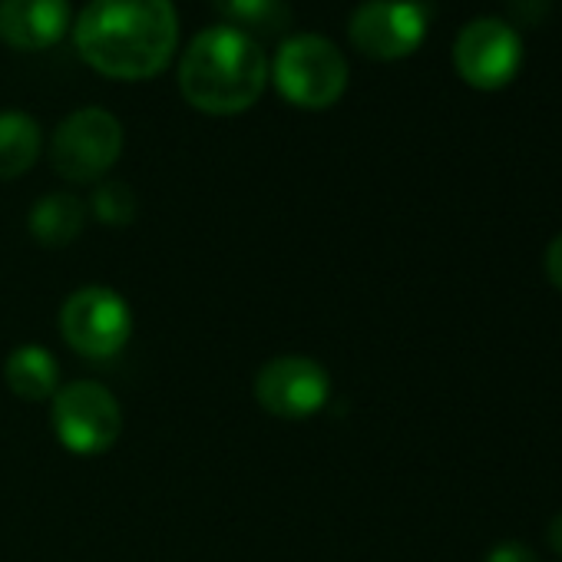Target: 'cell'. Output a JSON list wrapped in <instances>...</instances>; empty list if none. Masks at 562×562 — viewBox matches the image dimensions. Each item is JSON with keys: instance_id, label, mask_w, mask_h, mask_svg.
<instances>
[{"instance_id": "obj_1", "label": "cell", "mask_w": 562, "mask_h": 562, "mask_svg": "<svg viewBox=\"0 0 562 562\" xmlns=\"http://www.w3.org/2000/svg\"><path fill=\"white\" fill-rule=\"evenodd\" d=\"M74 44L110 80H153L176 54L179 18L172 0H90Z\"/></svg>"}, {"instance_id": "obj_2", "label": "cell", "mask_w": 562, "mask_h": 562, "mask_svg": "<svg viewBox=\"0 0 562 562\" xmlns=\"http://www.w3.org/2000/svg\"><path fill=\"white\" fill-rule=\"evenodd\" d=\"M268 83V60L255 37L222 24L202 31L179 60V90L189 106L209 116H235L258 103Z\"/></svg>"}, {"instance_id": "obj_3", "label": "cell", "mask_w": 562, "mask_h": 562, "mask_svg": "<svg viewBox=\"0 0 562 562\" xmlns=\"http://www.w3.org/2000/svg\"><path fill=\"white\" fill-rule=\"evenodd\" d=\"M271 77L278 93L302 110H328L348 90V60L322 34H299L278 47Z\"/></svg>"}, {"instance_id": "obj_4", "label": "cell", "mask_w": 562, "mask_h": 562, "mask_svg": "<svg viewBox=\"0 0 562 562\" xmlns=\"http://www.w3.org/2000/svg\"><path fill=\"white\" fill-rule=\"evenodd\" d=\"M123 153V126L113 113L100 106H87L70 113L54 139H50V162L57 176L67 182H97L103 179Z\"/></svg>"}, {"instance_id": "obj_5", "label": "cell", "mask_w": 562, "mask_h": 562, "mask_svg": "<svg viewBox=\"0 0 562 562\" xmlns=\"http://www.w3.org/2000/svg\"><path fill=\"white\" fill-rule=\"evenodd\" d=\"M50 417L57 440L77 457L106 453L123 430V411L116 397L97 381H74L60 387L54 394Z\"/></svg>"}, {"instance_id": "obj_6", "label": "cell", "mask_w": 562, "mask_h": 562, "mask_svg": "<svg viewBox=\"0 0 562 562\" xmlns=\"http://www.w3.org/2000/svg\"><path fill=\"white\" fill-rule=\"evenodd\" d=\"M60 331L77 355L103 361L126 348L133 335V315L113 289L90 285L64 302Z\"/></svg>"}, {"instance_id": "obj_7", "label": "cell", "mask_w": 562, "mask_h": 562, "mask_svg": "<svg viewBox=\"0 0 562 562\" xmlns=\"http://www.w3.org/2000/svg\"><path fill=\"white\" fill-rule=\"evenodd\" d=\"M427 27L430 14L420 0H368L351 14L348 37L371 60H401L424 44Z\"/></svg>"}, {"instance_id": "obj_8", "label": "cell", "mask_w": 562, "mask_h": 562, "mask_svg": "<svg viewBox=\"0 0 562 562\" xmlns=\"http://www.w3.org/2000/svg\"><path fill=\"white\" fill-rule=\"evenodd\" d=\"M522 64V41L499 18L470 21L453 44V67L473 90H503Z\"/></svg>"}, {"instance_id": "obj_9", "label": "cell", "mask_w": 562, "mask_h": 562, "mask_svg": "<svg viewBox=\"0 0 562 562\" xmlns=\"http://www.w3.org/2000/svg\"><path fill=\"white\" fill-rule=\"evenodd\" d=\"M331 381L328 371L312 358H274L255 378V397L261 411L281 420H302L318 414L328 404Z\"/></svg>"}, {"instance_id": "obj_10", "label": "cell", "mask_w": 562, "mask_h": 562, "mask_svg": "<svg viewBox=\"0 0 562 562\" xmlns=\"http://www.w3.org/2000/svg\"><path fill=\"white\" fill-rule=\"evenodd\" d=\"M70 27L67 0H0V41L14 50H47Z\"/></svg>"}, {"instance_id": "obj_11", "label": "cell", "mask_w": 562, "mask_h": 562, "mask_svg": "<svg viewBox=\"0 0 562 562\" xmlns=\"http://www.w3.org/2000/svg\"><path fill=\"white\" fill-rule=\"evenodd\" d=\"M4 381L21 401H50L60 384V364L44 345H21L4 361Z\"/></svg>"}, {"instance_id": "obj_12", "label": "cell", "mask_w": 562, "mask_h": 562, "mask_svg": "<svg viewBox=\"0 0 562 562\" xmlns=\"http://www.w3.org/2000/svg\"><path fill=\"white\" fill-rule=\"evenodd\" d=\"M87 222V209L70 192H50L31 209V232L47 248H67Z\"/></svg>"}, {"instance_id": "obj_13", "label": "cell", "mask_w": 562, "mask_h": 562, "mask_svg": "<svg viewBox=\"0 0 562 562\" xmlns=\"http://www.w3.org/2000/svg\"><path fill=\"white\" fill-rule=\"evenodd\" d=\"M44 136L34 116L21 110L0 113V179L24 176L41 156Z\"/></svg>"}, {"instance_id": "obj_14", "label": "cell", "mask_w": 562, "mask_h": 562, "mask_svg": "<svg viewBox=\"0 0 562 562\" xmlns=\"http://www.w3.org/2000/svg\"><path fill=\"white\" fill-rule=\"evenodd\" d=\"M215 11L228 21V27L255 37V34H278L289 24L285 0H212Z\"/></svg>"}, {"instance_id": "obj_15", "label": "cell", "mask_w": 562, "mask_h": 562, "mask_svg": "<svg viewBox=\"0 0 562 562\" xmlns=\"http://www.w3.org/2000/svg\"><path fill=\"white\" fill-rule=\"evenodd\" d=\"M93 215L103 225H130L136 218V195L126 182H103L93 192Z\"/></svg>"}, {"instance_id": "obj_16", "label": "cell", "mask_w": 562, "mask_h": 562, "mask_svg": "<svg viewBox=\"0 0 562 562\" xmlns=\"http://www.w3.org/2000/svg\"><path fill=\"white\" fill-rule=\"evenodd\" d=\"M486 562H539L526 542H499L486 552Z\"/></svg>"}, {"instance_id": "obj_17", "label": "cell", "mask_w": 562, "mask_h": 562, "mask_svg": "<svg viewBox=\"0 0 562 562\" xmlns=\"http://www.w3.org/2000/svg\"><path fill=\"white\" fill-rule=\"evenodd\" d=\"M546 274H549V281L552 285L562 292V232L549 241V248H546Z\"/></svg>"}, {"instance_id": "obj_18", "label": "cell", "mask_w": 562, "mask_h": 562, "mask_svg": "<svg viewBox=\"0 0 562 562\" xmlns=\"http://www.w3.org/2000/svg\"><path fill=\"white\" fill-rule=\"evenodd\" d=\"M509 8L522 14L526 21H539L546 14V0H509Z\"/></svg>"}, {"instance_id": "obj_19", "label": "cell", "mask_w": 562, "mask_h": 562, "mask_svg": "<svg viewBox=\"0 0 562 562\" xmlns=\"http://www.w3.org/2000/svg\"><path fill=\"white\" fill-rule=\"evenodd\" d=\"M546 536H549L552 552L562 559V513H555V516H552V522H549V532H546Z\"/></svg>"}]
</instances>
